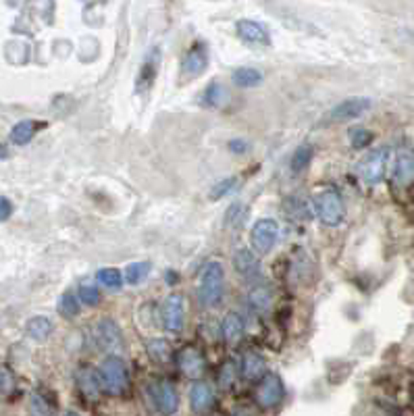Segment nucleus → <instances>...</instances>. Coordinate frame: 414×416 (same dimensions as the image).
<instances>
[{
	"label": "nucleus",
	"instance_id": "1",
	"mask_svg": "<svg viewBox=\"0 0 414 416\" xmlns=\"http://www.w3.org/2000/svg\"><path fill=\"white\" fill-rule=\"evenodd\" d=\"M225 294V271L223 264L213 260L208 262L198 279V300L206 308H215L221 304Z\"/></svg>",
	"mask_w": 414,
	"mask_h": 416
},
{
	"label": "nucleus",
	"instance_id": "2",
	"mask_svg": "<svg viewBox=\"0 0 414 416\" xmlns=\"http://www.w3.org/2000/svg\"><path fill=\"white\" fill-rule=\"evenodd\" d=\"M98 379H100L102 391H107L111 396L125 394V389L129 385V375H127L125 362L119 356L105 358L100 364V370H98Z\"/></svg>",
	"mask_w": 414,
	"mask_h": 416
},
{
	"label": "nucleus",
	"instance_id": "3",
	"mask_svg": "<svg viewBox=\"0 0 414 416\" xmlns=\"http://www.w3.org/2000/svg\"><path fill=\"white\" fill-rule=\"evenodd\" d=\"M314 208H316V217L327 227H338L344 221V217H346L344 200H342L340 192H335V189L321 192L314 198Z\"/></svg>",
	"mask_w": 414,
	"mask_h": 416
},
{
	"label": "nucleus",
	"instance_id": "4",
	"mask_svg": "<svg viewBox=\"0 0 414 416\" xmlns=\"http://www.w3.org/2000/svg\"><path fill=\"white\" fill-rule=\"evenodd\" d=\"M389 159H392V152L389 148H377L373 152H368L360 163H358V175L364 183L368 185H377L381 183L385 173H387V167H389Z\"/></svg>",
	"mask_w": 414,
	"mask_h": 416
},
{
	"label": "nucleus",
	"instance_id": "5",
	"mask_svg": "<svg viewBox=\"0 0 414 416\" xmlns=\"http://www.w3.org/2000/svg\"><path fill=\"white\" fill-rule=\"evenodd\" d=\"M279 238V225L273 219H260L254 223L252 232H250V246L254 250V254H269L275 246V241Z\"/></svg>",
	"mask_w": 414,
	"mask_h": 416
},
{
	"label": "nucleus",
	"instance_id": "6",
	"mask_svg": "<svg viewBox=\"0 0 414 416\" xmlns=\"http://www.w3.org/2000/svg\"><path fill=\"white\" fill-rule=\"evenodd\" d=\"M286 396V387H283V381L279 375L275 373H267L260 381V387L256 391V400L262 408H275L281 404Z\"/></svg>",
	"mask_w": 414,
	"mask_h": 416
},
{
	"label": "nucleus",
	"instance_id": "7",
	"mask_svg": "<svg viewBox=\"0 0 414 416\" xmlns=\"http://www.w3.org/2000/svg\"><path fill=\"white\" fill-rule=\"evenodd\" d=\"M94 342L102 352H113L123 346V337H121V329L117 327L115 321L111 318H102L94 325Z\"/></svg>",
	"mask_w": 414,
	"mask_h": 416
},
{
	"label": "nucleus",
	"instance_id": "8",
	"mask_svg": "<svg viewBox=\"0 0 414 416\" xmlns=\"http://www.w3.org/2000/svg\"><path fill=\"white\" fill-rule=\"evenodd\" d=\"M150 396L156 404V408L163 415L171 416L178 412L179 408V398L175 387L169 381H156L154 385H150Z\"/></svg>",
	"mask_w": 414,
	"mask_h": 416
},
{
	"label": "nucleus",
	"instance_id": "9",
	"mask_svg": "<svg viewBox=\"0 0 414 416\" xmlns=\"http://www.w3.org/2000/svg\"><path fill=\"white\" fill-rule=\"evenodd\" d=\"M183 321H185V304L183 296H169L163 304V325L167 331L179 333L183 329Z\"/></svg>",
	"mask_w": 414,
	"mask_h": 416
},
{
	"label": "nucleus",
	"instance_id": "10",
	"mask_svg": "<svg viewBox=\"0 0 414 416\" xmlns=\"http://www.w3.org/2000/svg\"><path fill=\"white\" fill-rule=\"evenodd\" d=\"M368 109H370V100H368V98L354 96V98H348V100L340 102V105L331 111V121L342 123V121L358 119V117L364 115Z\"/></svg>",
	"mask_w": 414,
	"mask_h": 416
},
{
	"label": "nucleus",
	"instance_id": "11",
	"mask_svg": "<svg viewBox=\"0 0 414 416\" xmlns=\"http://www.w3.org/2000/svg\"><path fill=\"white\" fill-rule=\"evenodd\" d=\"M178 364L181 373L189 379H200L206 370L204 356L196 348H183L178 354Z\"/></svg>",
	"mask_w": 414,
	"mask_h": 416
},
{
	"label": "nucleus",
	"instance_id": "12",
	"mask_svg": "<svg viewBox=\"0 0 414 416\" xmlns=\"http://www.w3.org/2000/svg\"><path fill=\"white\" fill-rule=\"evenodd\" d=\"M237 36L243 42L250 44H269V29L267 25L258 23V21H250V19H241L236 23Z\"/></svg>",
	"mask_w": 414,
	"mask_h": 416
},
{
	"label": "nucleus",
	"instance_id": "13",
	"mask_svg": "<svg viewBox=\"0 0 414 416\" xmlns=\"http://www.w3.org/2000/svg\"><path fill=\"white\" fill-rule=\"evenodd\" d=\"M206 67H208V55L202 44L194 46L181 62V71L185 77H200L206 71Z\"/></svg>",
	"mask_w": 414,
	"mask_h": 416
},
{
	"label": "nucleus",
	"instance_id": "14",
	"mask_svg": "<svg viewBox=\"0 0 414 416\" xmlns=\"http://www.w3.org/2000/svg\"><path fill=\"white\" fill-rule=\"evenodd\" d=\"M75 381H77V387L79 391L88 398V400H98L102 387H100V379H98V373L90 366H81L77 373H75Z\"/></svg>",
	"mask_w": 414,
	"mask_h": 416
},
{
	"label": "nucleus",
	"instance_id": "15",
	"mask_svg": "<svg viewBox=\"0 0 414 416\" xmlns=\"http://www.w3.org/2000/svg\"><path fill=\"white\" fill-rule=\"evenodd\" d=\"M213 400H215V394H213V389L206 383L198 381V383L192 385V389H189V406H192V410L196 415L206 412L213 406Z\"/></svg>",
	"mask_w": 414,
	"mask_h": 416
},
{
	"label": "nucleus",
	"instance_id": "16",
	"mask_svg": "<svg viewBox=\"0 0 414 416\" xmlns=\"http://www.w3.org/2000/svg\"><path fill=\"white\" fill-rule=\"evenodd\" d=\"M394 179L398 185H408L414 181V152L410 150H400L396 156V167H394Z\"/></svg>",
	"mask_w": 414,
	"mask_h": 416
},
{
	"label": "nucleus",
	"instance_id": "17",
	"mask_svg": "<svg viewBox=\"0 0 414 416\" xmlns=\"http://www.w3.org/2000/svg\"><path fill=\"white\" fill-rule=\"evenodd\" d=\"M241 375L248 381H258L267 375V360L256 352H246L241 358Z\"/></svg>",
	"mask_w": 414,
	"mask_h": 416
},
{
	"label": "nucleus",
	"instance_id": "18",
	"mask_svg": "<svg viewBox=\"0 0 414 416\" xmlns=\"http://www.w3.org/2000/svg\"><path fill=\"white\" fill-rule=\"evenodd\" d=\"M234 267H236L237 273L243 275V277H254L260 271L256 254L248 248H237L236 254H234Z\"/></svg>",
	"mask_w": 414,
	"mask_h": 416
},
{
	"label": "nucleus",
	"instance_id": "19",
	"mask_svg": "<svg viewBox=\"0 0 414 416\" xmlns=\"http://www.w3.org/2000/svg\"><path fill=\"white\" fill-rule=\"evenodd\" d=\"M221 333L227 344H232V346L237 344L243 335V318L237 312H227L221 323Z\"/></svg>",
	"mask_w": 414,
	"mask_h": 416
},
{
	"label": "nucleus",
	"instance_id": "20",
	"mask_svg": "<svg viewBox=\"0 0 414 416\" xmlns=\"http://www.w3.org/2000/svg\"><path fill=\"white\" fill-rule=\"evenodd\" d=\"M25 333L34 342H46L53 333V321L48 316H34V318L27 321Z\"/></svg>",
	"mask_w": 414,
	"mask_h": 416
},
{
	"label": "nucleus",
	"instance_id": "21",
	"mask_svg": "<svg viewBox=\"0 0 414 416\" xmlns=\"http://www.w3.org/2000/svg\"><path fill=\"white\" fill-rule=\"evenodd\" d=\"M42 127V123H36V121H19L13 129H11V142L15 146H25L27 142L34 140L36 131Z\"/></svg>",
	"mask_w": 414,
	"mask_h": 416
},
{
	"label": "nucleus",
	"instance_id": "22",
	"mask_svg": "<svg viewBox=\"0 0 414 416\" xmlns=\"http://www.w3.org/2000/svg\"><path fill=\"white\" fill-rule=\"evenodd\" d=\"M248 304H250V308L254 312L265 314V312H269V308L273 304V294H271V290L267 286H256L248 294Z\"/></svg>",
	"mask_w": 414,
	"mask_h": 416
},
{
	"label": "nucleus",
	"instance_id": "23",
	"mask_svg": "<svg viewBox=\"0 0 414 416\" xmlns=\"http://www.w3.org/2000/svg\"><path fill=\"white\" fill-rule=\"evenodd\" d=\"M146 352H148L150 360L156 362V364H167V362L171 360V356H173L171 344H169L167 340H161V337L148 340V342H146Z\"/></svg>",
	"mask_w": 414,
	"mask_h": 416
},
{
	"label": "nucleus",
	"instance_id": "24",
	"mask_svg": "<svg viewBox=\"0 0 414 416\" xmlns=\"http://www.w3.org/2000/svg\"><path fill=\"white\" fill-rule=\"evenodd\" d=\"M232 79L239 88H256L262 81V73L254 67H239L234 71Z\"/></svg>",
	"mask_w": 414,
	"mask_h": 416
},
{
	"label": "nucleus",
	"instance_id": "25",
	"mask_svg": "<svg viewBox=\"0 0 414 416\" xmlns=\"http://www.w3.org/2000/svg\"><path fill=\"white\" fill-rule=\"evenodd\" d=\"M227 100H229V92H227V88H225L223 83H219V81H213V83L206 88V92H204V102H206L208 107H223Z\"/></svg>",
	"mask_w": 414,
	"mask_h": 416
},
{
	"label": "nucleus",
	"instance_id": "26",
	"mask_svg": "<svg viewBox=\"0 0 414 416\" xmlns=\"http://www.w3.org/2000/svg\"><path fill=\"white\" fill-rule=\"evenodd\" d=\"M96 279H98V283H102L111 292H119L123 288V275H121L119 269H111V267L109 269H100Z\"/></svg>",
	"mask_w": 414,
	"mask_h": 416
},
{
	"label": "nucleus",
	"instance_id": "27",
	"mask_svg": "<svg viewBox=\"0 0 414 416\" xmlns=\"http://www.w3.org/2000/svg\"><path fill=\"white\" fill-rule=\"evenodd\" d=\"M148 273H150V262H131L125 267V281L129 286H140L144 277H148Z\"/></svg>",
	"mask_w": 414,
	"mask_h": 416
},
{
	"label": "nucleus",
	"instance_id": "28",
	"mask_svg": "<svg viewBox=\"0 0 414 416\" xmlns=\"http://www.w3.org/2000/svg\"><path fill=\"white\" fill-rule=\"evenodd\" d=\"M312 156H314V148H312L310 144L298 146V150L294 152V156H292V171H294V173H302V171L310 165Z\"/></svg>",
	"mask_w": 414,
	"mask_h": 416
},
{
	"label": "nucleus",
	"instance_id": "29",
	"mask_svg": "<svg viewBox=\"0 0 414 416\" xmlns=\"http://www.w3.org/2000/svg\"><path fill=\"white\" fill-rule=\"evenodd\" d=\"M29 416H57L53 404L42 394L29 396Z\"/></svg>",
	"mask_w": 414,
	"mask_h": 416
},
{
	"label": "nucleus",
	"instance_id": "30",
	"mask_svg": "<svg viewBox=\"0 0 414 416\" xmlns=\"http://www.w3.org/2000/svg\"><path fill=\"white\" fill-rule=\"evenodd\" d=\"M59 312L60 316H65V318H75L77 316V312H79V302H77V297L73 296L71 292H65L62 296L59 297Z\"/></svg>",
	"mask_w": 414,
	"mask_h": 416
},
{
	"label": "nucleus",
	"instance_id": "31",
	"mask_svg": "<svg viewBox=\"0 0 414 416\" xmlns=\"http://www.w3.org/2000/svg\"><path fill=\"white\" fill-rule=\"evenodd\" d=\"M77 294H79V300H81L84 304H88V306H96V304L100 302V290H98V286L92 283V281H84V283L79 286Z\"/></svg>",
	"mask_w": 414,
	"mask_h": 416
},
{
	"label": "nucleus",
	"instance_id": "32",
	"mask_svg": "<svg viewBox=\"0 0 414 416\" xmlns=\"http://www.w3.org/2000/svg\"><path fill=\"white\" fill-rule=\"evenodd\" d=\"M243 221H246V206L239 204V202L232 204V206L227 208V213H225V225L237 229V227L243 225Z\"/></svg>",
	"mask_w": 414,
	"mask_h": 416
},
{
	"label": "nucleus",
	"instance_id": "33",
	"mask_svg": "<svg viewBox=\"0 0 414 416\" xmlns=\"http://www.w3.org/2000/svg\"><path fill=\"white\" fill-rule=\"evenodd\" d=\"M236 187H237V179L236 177L223 179V181H219V183H215V185H213V189L208 192V198L217 202V200L225 198L227 194H232V192H234Z\"/></svg>",
	"mask_w": 414,
	"mask_h": 416
},
{
	"label": "nucleus",
	"instance_id": "34",
	"mask_svg": "<svg viewBox=\"0 0 414 416\" xmlns=\"http://www.w3.org/2000/svg\"><path fill=\"white\" fill-rule=\"evenodd\" d=\"M370 142H373V133H370L368 129H364V127H356V129L350 131V144L354 146L356 150L366 148Z\"/></svg>",
	"mask_w": 414,
	"mask_h": 416
},
{
	"label": "nucleus",
	"instance_id": "35",
	"mask_svg": "<svg viewBox=\"0 0 414 416\" xmlns=\"http://www.w3.org/2000/svg\"><path fill=\"white\" fill-rule=\"evenodd\" d=\"M236 375H237L236 362H234V360H227V362H225V366L221 368V375H219V383H221V387L229 389V387L234 385V381H236Z\"/></svg>",
	"mask_w": 414,
	"mask_h": 416
},
{
	"label": "nucleus",
	"instance_id": "36",
	"mask_svg": "<svg viewBox=\"0 0 414 416\" xmlns=\"http://www.w3.org/2000/svg\"><path fill=\"white\" fill-rule=\"evenodd\" d=\"M13 387H15V377H13V373H11L4 364H0V396L11 394Z\"/></svg>",
	"mask_w": 414,
	"mask_h": 416
},
{
	"label": "nucleus",
	"instance_id": "37",
	"mask_svg": "<svg viewBox=\"0 0 414 416\" xmlns=\"http://www.w3.org/2000/svg\"><path fill=\"white\" fill-rule=\"evenodd\" d=\"M13 215V204L8 198L0 196V221H6L8 217Z\"/></svg>",
	"mask_w": 414,
	"mask_h": 416
},
{
	"label": "nucleus",
	"instance_id": "38",
	"mask_svg": "<svg viewBox=\"0 0 414 416\" xmlns=\"http://www.w3.org/2000/svg\"><path fill=\"white\" fill-rule=\"evenodd\" d=\"M248 148H250V144H248V142H243V140H232V142H229V150H232V152H236V154H243V152H248Z\"/></svg>",
	"mask_w": 414,
	"mask_h": 416
},
{
	"label": "nucleus",
	"instance_id": "39",
	"mask_svg": "<svg viewBox=\"0 0 414 416\" xmlns=\"http://www.w3.org/2000/svg\"><path fill=\"white\" fill-rule=\"evenodd\" d=\"M167 279H169V286H175V281L179 279V275H175L173 271H169V273H167Z\"/></svg>",
	"mask_w": 414,
	"mask_h": 416
},
{
	"label": "nucleus",
	"instance_id": "40",
	"mask_svg": "<svg viewBox=\"0 0 414 416\" xmlns=\"http://www.w3.org/2000/svg\"><path fill=\"white\" fill-rule=\"evenodd\" d=\"M6 156H8V150L0 144V161H2V159H6Z\"/></svg>",
	"mask_w": 414,
	"mask_h": 416
},
{
	"label": "nucleus",
	"instance_id": "41",
	"mask_svg": "<svg viewBox=\"0 0 414 416\" xmlns=\"http://www.w3.org/2000/svg\"><path fill=\"white\" fill-rule=\"evenodd\" d=\"M234 416H250V415H248V412H236Z\"/></svg>",
	"mask_w": 414,
	"mask_h": 416
},
{
	"label": "nucleus",
	"instance_id": "42",
	"mask_svg": "<svg viewBox=\"0 0 414 416\" xmlns=\"http://www.w3.org/2000/svg\"><path fill=\"white\" fill-rule=\"evenodd\" d=\"M65 416H79L77 412H65Z\"/></svg>",
	"mask_w": 414,
	"mask_h": 416
}]
</instances>
